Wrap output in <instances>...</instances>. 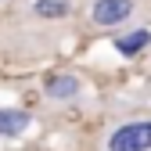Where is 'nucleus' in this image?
I'll return each instance as SVG.
<instances>
[{"instance_id":"1","label":"nucleus","mask_w":151,"mask_h":151,"mask_svg":"<svg viewBox=\"0 0 151 151\" xmlns=\"http://www.w3.org/2000/svg\"><path fill=\"white\" fill-rule=\"evenodd\" d=\"M101 151H151V119H122L104 133Z\"/></svg>"},{"instance_id":"2","label":"nucleus","mask_w":151,"mask_h":151,"mask_svg":"<svg viewBox=\"0 0 151 151\" xmlns=\"http://www.w3.org/2000/svg\"><path fill=\"white\" fill-rule=\"evenodd\" d=\"M137 14H140V4H137V0H90V7H86V18L97 29L129 25Z\"/></svg>"},{"instance_id":"3","label":"nucleus","mask_w":151,"mask_h":151,"mask_svg":"<svg viewBox=\"0 0 151 151\" xmlns=\"http://www.w3.org/2000/svg\"><path fill=\"white\" fill-rule=\"evenodd\" d=\"M43 97L50 104H76L83 97V79L72 72H54L43 79Z\"/></svg>"},{"instance_id":"4","label":"nucleus","mask_w":151,"mask_h":151,"mask_svg":"<svg viewBox=\"0 0 151 151\" xmlns=\"http://www.w3.org/2000/svg\"><path fill=\"white\" fill-rule=\"evenodd\" d=\"M111 43H115V50H119V54L133 58V54H140V50L151 43V32H147V29H126V32H119Z\"/></svg>"},{"instance_id":"5","label":"nucleus","mask_w":151,"mask_h":151,"mask_svg":"<svg viewBox=\"0 0 151 151\" xmlns=\"http://www.w3.org/2000/svg\"><path fill=\"white\" fill-rule=\"evenodd\" d=\"M32 115L29 111H18V108H0V137H22L29 129Z\"/></svg>"},{"instance_id":"6","label":"nucleus","mask_w":151,"mask_h":151,"mask_svg":"<svg viewBox=\"0 0 151 151\" xmlns=\"http://www.w3.org/2000/svg\"><path fill=\"white\" fill-rule=\"evenodd\" d=\"M68 0H36L32 4V14L43 18V22H58V18H68Z\"/></svg>"}]
</instances>
